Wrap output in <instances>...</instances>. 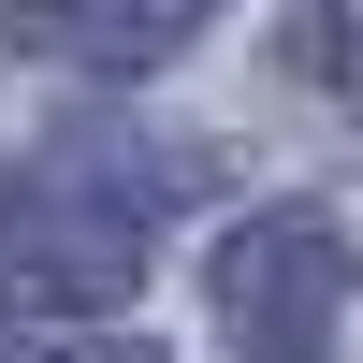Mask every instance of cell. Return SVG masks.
<instances>
[{"mask_svg": "<svg viewBox=\"0 0 363 363\" xmlns=\"http://www.w3.org/2000/svg\"><path fill=\"white\" fill-rule=\"evenodd\" d=\"M174 189H189V160L160 174V145H102V131L29 145L15 189H0V277H15L44 320H102V306H131V277H145V218H160Z\"/></svg>", "mask_w": 363, "mask_h": 363, "instance_id": "obj_1", "label": "cell"}, {"mask_svg": "<svg viewBox=\"0 0 363 363\" xmlns=\"http://www.w3.org/2000/svg\"><path fill=\"white\" fill-rule=\"evenodd\" d=\"M349 58V0H306V15H291V73H335Z\"/></svg>", "mask_w": 363, "mask_h": 363, "instance_id": "obj_4", "label": "cell"}, {"mask_svg": "<svg viewBox=\"0 0 363 363\" xmlns=\"http://www.w3.org/2000/svg\"><path fill=\"white\" fill-rule=\"evenodd\" d=\"M218 0H0V44L58 73H160Z\"/></svg>", "mask_w": 363, "mask_h": 363, "instance_id": "obj_3", "label": "cell"}, {"mask_svg": "<svg viewBox=\"0 0 363 363\" xmlns=\"http://www.w3.org/2000/svg\"><path fill=\"white\" fill-rule=\"evenodd\" d=\"M203 291H218V335L247 363H320L335 320H349V233L320 218V203H277V218L218 233Z\"/></svg>", "mask_w": 363, "mask_h": 363, "instance_id": "obj_2", "label": "cell"}]
</instances>
